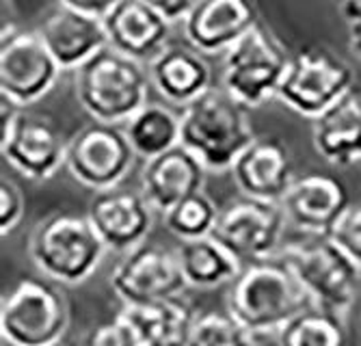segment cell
I'll use <instances>...</instances> for the list:
<instances>
[{
	"label": "cell",
	"mask_w": 361,
	"mask_h": 346,
	"mask_svg": "<svg viewBox=\"0 0 361 346\" xmlns=\"http://www.w3.org/2000/svg\"><path fill=\"white\" fill-rule=\"evenodd\" d=\"M310 307L301 281L279 258L243 266L227 292V311L253 335H277Z\"/></svg>",
	"instance_id": "obj_1"
},
{
	"label": "cell",
	"mask_w": 361,
	"mask_h": 346,
	"mask_svg": "<svg viewBox=\"0 0 361 346\" xmlns=\"http://www.w3.org/2000/svg\"><path fill=\"white\" fill-rule=\"evenodd\" d=\"M180 145L190 149L210 171L232 169L238 156L257 139L249 109L223 87H210L180 113Z\"/></svg>",
	"instance_id": "obj_2"
},
{
	"label": "cell",
	"mask_w": 361,
	"mask_h": 346,
	"mask_svg": "<svg viewBox=\"0 0 361 346\" xmlns=\"http://www.w3.org/2000/svg\"><path fill=\"white\" fill-rule=\"evenodd\" d=\"M149 72L113 46L97 50L74 70V91L80 106L102 123H126L147 104Z\"/></svg>",
	"instance_id": "obj_3"
},
{
	"label": "cell",
	"mask_w": 361,
	"mask_h": 346,
	"mask_svg": "<svg viewBox=\"0 0 361 346\" xmlns=\"http://www.w3.org/2000/svg\"><path fill=\"white\" fill-rule=\"evenodd\" d=\"M28 256L39 273L63 286L87 281L100 266L106 247L87 214L52 212L28 236Z\"/></svg>",
	"instance_id": "obj_4"
},
{
	"label": "cell",
	"mask_w": 361,
	"mask_h": 346,
	"mask_svg": "<svg viewBox=\"0 0 361 346\" xmlns=\"http://www.w3.org/2000/svg\"><path fill=\"white\" fill-rule=\"evenodd\" d=\"M70 303L61 284L24 277L0 303V335L9 346H54L70 327Z\"/></svg>",
	"instance_id": "obj_5"
},
{
	"label": "cell",
	"mask_w": 361,
	"mask_h": 346,
	"mask_svg": "<svg viewBox=\"0 0 361 346\" xmlns=\"http://www.w3.org/2000/svg\"><path fill=\"white\" fill-rule=\"evenodd\" d=\"M290 56L273 30L257 22L223 52V89L247 109L262 106L277 96Z\"/></svg>",
	"instance_id": "obj_6"
},
{
	"label": "cell",
	"mask_w": 361,
	"mask_h": 346,
	"mask_svg": "<svg viewBox=\"0 0 361 346\" xmlns=\"http://www.w3.org/2000/svg\"><path fill=\"white\" fill-rule=\"evenodd\" d=\"M277 258L297 275L314 307L346 319L357 297L361 268L331 238L283 245Z\"/></svg>",
	"instance_id": "obj_7"
},
{
	"label": "cell",
	"mask_w": 361,
	"mask_h": 346,
	"mask_svg": "<svg viewBox=\"0 0 361 346\" xmlns=\"http://www.w3.org/2000/svg\"><path fill=\"white\" fill-rule=\"evenodd\" d=\"M355 89L348 63L324 46H303L290 56L277 98L294 113L316 119Z\"/></svg>",
	"instance_id": "obj_8"
},
{
	"label": "cell",
	"mask_w": 361,
	"mask_h": 346,
	"mask_svg": "<svg viewBox=\"0 0 361 346\" xmlns=\"http://www.w3.org/2000/svg\"><path fill=\"white\" fill-rule=\"evenodd\" d=\"M0 102V149L5 161L32 182L50 180L65 165L68 141L50 119L22 111L5 96Z\"/></svg>",
	"instance_id": "obj_9"
},
{
	"label": "cell",
	"mask_w": 361,
	"mask_h": 346,
	"mask_svg": "<svg viewBox=\"0 0 361 346\" xmlns=\"http://www.w3.org/2000/svg\"><path fill=\"white\" fill-rule=\"evenodd\" d=\"M286 223L281 204L240 195L221 208L212 238L243 266H249L277 258Z\"/></svg>",
	"instance_id": "obj_10"
},
{
	"label": "cell",
	"mask_w": 361,
	"mask_h": 346,
	"mask_svg": "<svg viewBox=\"0 0 361 346\" xmlns=\"http://www.w3.org/2000/svg\"><path fill=\"white\" fill-rule=\"evenodd\" d=\"M137 152L130 145L126 130L113 123L91 121L68 141L65 167L70 175L91 188L104 193L119 188L133 173Z\"/></svg>",
	"instance_id": "obj_11"
},
{
	"label": "cell",
	"mask_w": 361,
	"mask_h": 346,
	"mask_svg": "<svg viewBox=\"0 0 361 346\" xmlns=\"http://www.w3.org/2000/svg\"><path fill=\"white\" fill-rule=\"evenodd\" d=\"M61 74V66L39 30L5 28L0 39V96L20 109L48 96Z\"/></svg>",
	"instance_id": "obj_12"
},
{
	"label": "cell",
	"mask_w": 361,
	"mask_h": 346,
	"mask_svg": "<svg viewBox=\"0 0 361 346\" xmlns=\"http://www.w3.org/2000/svg\"><path fill=\"white\" fill-rule=\"evenodd\" d=\"M111 288L123 307H139L180 297L186 279L178 254L156 245H143L117 262L111 273Z\"/></svg>",
	"instance_id": "obj_13"
},
{
	"label": "cell",
	"mask_w": 361,
	"mask_h": 346,
	"mask_svg": "<svg viewBox=\"0 0 361 346\" xmlns=\"http://www.w3.org/2000/svg\"><path fill=\"white\" fill-rule=\"evenodd\" d=\"M288 223L312 238H329L350 208L346 186L329 173H305L294 178L281 199Z\"/></svg>",
	"instance_id": "obj_14"
},
{
	"label": "cell",
	"mask_w": 361,
	"mask_h": 346,
	"mask_svg": "<svg viewBox=\"0 0 361 346\" xmlns=\"http://www.w3.org/2000/svg\"><path fill=\"white\" fill-rule=\"evenodd\" d=\"M87 216L104 247L123 256L143 247L154 225V208L145 195L119 188L95 193Z\"/></svg>",
	"instance_id": "obj_15"
},
{
	"label": "cell",
	"mask_w": 361,
	"mask_h": 346,
	"mask_svg": "<svg viewBox=\"0 0 361 346\" xmlns=\"http://www.w3.org/2000/svg\"><path fill=\"white\" fill-rule=\"evenodd\" d=\"M109 46L141 63H152L169 46L171 22L154 11L145 0H119L102 18Z\"/></svg>",
	"instance_id": "obj_16"
},
{
	"label": "cell",
	"mask_w": 361,
	"mask_h": 346,
	"mask_svg": "<svg viewBox=\"0 0 361 346\" xmlns=\"http://www.w3.org/2000/svg\"><path fill=\"white\" fill-rule=\"evenodd\" d=\"M240 193L262 202L281 204L294 182L288 147L275 137H257L232 167Z\"/></svg>",
	"instance_id": "obj_17"
},
{
	"label": "cell",
	"mask_w": 361,
	"mask_h": 346,
	"mask_svg": "<svg viewBox=\"0 0 361 346\" xmlns=\"http://www.w3.org/2000/svg\"><path fill=\"white\" fill-rule=\"evenodd\" d=\"M206 165L184 145L147 161L141 173V191L154 210L169 212L180 202L204 191Z\"/></svg>",
	"instance_id": "obj_18"
},
{
	"label": "cell",
	"mask_w": 361,
	"mask_h": 346,
	"mask_svg": "<svg viewBox=\"0 0 361 346\" xmlns=\"http://www.w3.org/2000/svg\"><path fill=\"white\" fill-rule=\"evenodd\" d=\"M253 0H200L184 20V35L202 54L225 52L257 24Z\"/></svg>",
	"instance_id": "obj_19"
},
{
	"label": "cell",
	"mask_w": 361,
	"mask_h": 346,
	"mask_svg": "<svg viewBox=\"0 0 361 346\" xmlns=\"http://www.w3.org/2000/svg\"><path fill=\"white\" fill-rule=\"evenodd\" d=\"M61 70H76L97 50L109 46L104 20L65 5L52 9L37 28Z\"/></svg>",
	"instance_id": "obj_20"
},
{
	"label": "cell",
	"mask_w": 361,
	"mask_h": 346,
	"mask_svg": "<svg viewBox=\"0 0 361 346\" xmlns=\"http://www.w3.org/2000/svg\"><path fill=\"white\" fill-rule=\"evenodd\" d=\"M312 141L326 163L338 167L361 163V91L350 89L314 119Z\"/></svg>",
	"instance_id": "obj_21"
},
{
	"label": "cell",
	"mask_w": 361,
	"mask_h": 346,
	"mask_svg": "<svg viewBox=\"0 0 361 346\" xmlns=\"http://www.w3.org/2000/svg\"><path fill=\"white\" fill-rule=\"evenodd\" d=\"M147 72L160 96L182 109L212 87V70L195 48L169 46L149 63Z\"/></svg>",
	"instance_id": "obj_22"
},
{
	"label": "cell",
	"mask_w": 361,
	"mask_h": 346,
	"mask_svg": "<svg viewBox=\"0 0 361 346\" xmlns=\"http://www.w3.org/2000/svg\"><path fill=\"white\" fill-rule=\"evenodd\" d=\"M121 316L133 325L141 346H188L197 311L182 297H173L149 305L123 307Z\"/></svg>",
	"instance_id": "obj_23"
},
{
	"label": "cell",
	"mask_w": 361,
	"mask_h": 346,
	"mask_svg": "<svg viewBox=\"0 0 361 346\" xmlns=\"http://www.w3.org/2000/svg\"><path fill=\"white\" fill-rule=\"evenodd\" d=\"M186 286L192 288H216L223 284H232L243 271V264L219 245L212 236L200 240H186L176 251Z\"/></svg>",
	"instance_id": "obj_24"
},
{
	"label": "cell",
	"mask_w": 361,
	"mask_h": 346,
	"mask_svg": "<svg viewBox=\"0 0 361 346\" xmlns=\"http://www.w3.org/2000/svg\"><path fill=\"white\" fill-rule=\"evenodd\" d=\"M123 130L137 156H141L145 163L180 145L182 135L180 115L158 102H147L137 111L126 121Z\"/></svg>",
	"instance_id": "obj_25"
},
{
	"label": "cell",
	"mask_w": 361,
	"mask_h": 346,
	"mask_svg": "<svg viewBox=\"0 0 361 346\" xmlns=\"http://www.w3.org/2000/svg\"><path fill=\"white\" fill-rule=\"evenodd\" d=\"M348 342L344 316L318 307L305 309L277 333V346H348Z\"/></svg>",
	"instance_id": "obj_26"
},
{
	"label": "cell",
	"mask_w": 361,
	"mask_h": 346,
	"mask_svg": "<svg viewBox=\"0 0 361 346\" xmlns=\"http://www.w3.org/2000/svg\"><path fill=\"white\" fill-rule=\"evenodd\" d=\"M219 212L221 208H216L212 197L202 191L180 202L162 216H165L167 230L173 236H178L182 242H186V240H200L212 236L214 225L219 221Z\"/></svg>",
	"instance_id": "obj_27"
},
{
	"label": "cell",
	"mask_w": 361,
	"mask_h": 346,
	"mask_svg": "<svg viewBox=\"0 0 361 346\" xmlns=\"http://www.w3.org/2000/svg\"><path fill=\"white\" fill-rule=\"evenodd\" d=\"M188 346H255L253 333L245 329L229 311L197 314Z\"/></svg>",
	"instance_id": "obj_28"
},
{
	"label": "cell",
	"mask_w": 361,
	"mask_h": 346,
	"mask_svg": "<svg viewBox=\"0 0 361 346\" xmlns=\"http://www.w3.org/2000/svg\"><path fill=\"white\" fill-rule=\"evenodd\" d=\"M80 346H141L133 325H130L121 314L113 321H104L100 325L91 327Z\"/></svg>",
	"instance_id": "obj_29"
},
{
	"label": "cell",
	"mask_w": 361,
	"mask_h": 346,
	"mask_svg": "<svg viewBox=\"0 0 361 346\" xmlns=\"http://www.w3.org/2000/svg\"><path fill=\"white\" fill-rule=\"evenodd\" d=\"M329 238L361 268V202L350 204Z\"/></svg>",
	"instance_id": "obj_30"
},
{
	"label": "cell",
	"mask_w": 361,
	"mask_h": 346,
	"mask_svg": "<svg viewBox=\"0 0 361 346\" xmlns=\"http://www.w3.org/2000/svg\"><path fill=\"white\" fill-rule=\"evenodd\" d=\"M26 210V199L22 188L11 180V178H3L0 180V234L7 236L9 232H13Z\"/></svg>",
	"instance_id": "obj_31"
},
{
	"label": "cell",
	"mask_w": 361,
	"mask_h": 346,
	"mask_svg": "<svg viewBox=\"0 0 361 346\" xmlns=\"http://www.w3.org/2000/svg\"><path fill=\"white\" fill-rule=\"evenodd\" d=\"M342 16L348 26V44L361 58V0H344Z\"/></svg>",
	"instance_id": "obj_32"
},
{
	"label": "cell",
	"mask_w": 361,
	"mask_h": 346,
	"mask_svg": "<svg viewBox=\"0 0 361 346\" xmlns=\"http://www.w3.org/2000/svg\"><path fill=\"white\" fill-rule=\"evenodd\" d=\"M145 3L169 22H184L200 0H145Z\"/></svg>",
	"instance_id": "obj_33"
},
{
	"label": "cell",
	"mask_w": 361,
	"mask_h": 346,
	"mask_svg": "<svg viewBox=\"0 0 361 346\" xmlns=\"http://www.w3.org/2000/svg\"><path fill=\"white\" fill-rule=\"evenodd\" d=\"M119 0H59V5H65L70 9H76L80 13L87 16H95V18H104Z\"/></svg>",
	"instance_id": "obj_34"
},
{
	"label": "cell",
	"mask_w": 361,
	"mask_h": 346,
	"mask_svg": "<svg viewBox=\"0 0 361 346\" xmlns=\"http://www.w3.org/2000/svg\"><path fill=\"white\" fill-rule=\"evenodd\" d=\"M54 346H80V344H74V342H70V340H61V342L54 344Z\"/></svg>",
	"instance_id": "obj_35"
}]
</instances>
